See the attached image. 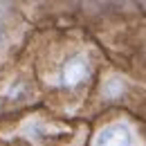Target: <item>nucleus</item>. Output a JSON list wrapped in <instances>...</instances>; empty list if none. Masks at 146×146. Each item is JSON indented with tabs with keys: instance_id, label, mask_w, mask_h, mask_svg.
<instances>
[{
	"instance_id": "nucleus-1",
	"label": "nucleus",
	"mask_w": 146,
	"mask_h": 146,
	"mask_svg": "<svg viewBox=\"0 0 146 146\" xmlns=\"http://www.w3.org/2000/svg\"><path fill=\"white\" fill-rule=\"evenodd\" d=\"M94 146H130V133L126 126H108L99 133Z\"/></svg>"
},
{
	"instance_id": "nucleus-2",
	"label": "nucleus",
	"mask_w": 146,
	"mask_h": 146,
	"mask_svg": "<svg viewBox=\"0 0 146 146\" xmlns=\"http://www.w3.org/2000/svg\"><path fill=\"white\" fill-rule=\"evenodd\" d=\"M86 74H88V61L83 56H74L63 68V83L65 86H76Z\"/></svg>"
},
{
	"instance_id": "nucleus-3",
	"label": "nucleus",
	"mask_w": 146,
	"mask_h": 146,
	"mask_svg": "<svg viewBox=\"0 0 146 146\" xmlns=\"http://www.w3.org/2000/svg\"><path fill=\"white\" fill-rule=\"evenodd\" d=\"M121 92H124V83H121V81L112 79L110 83H106V97H110V99H117V97H121Z\"/></svg>"
}]
</instances>
